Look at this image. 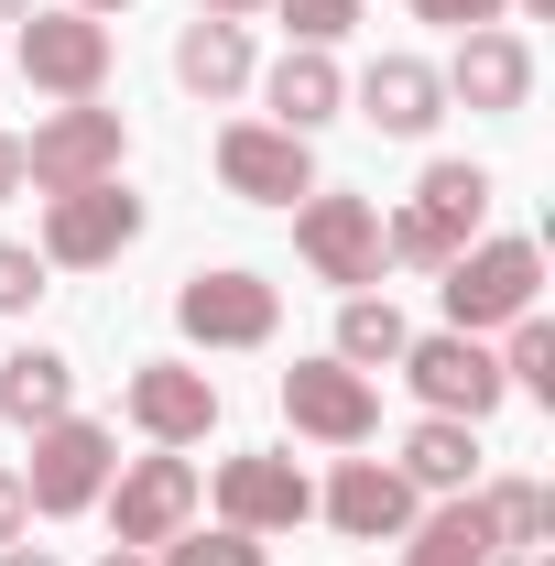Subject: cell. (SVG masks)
I'll use <instances>...</instances> for the list:
<instances>
[{"label":"cell","mask_w":555,"mask_h":566,"mask_svg":"<svg viewBox=\"0 0 555 566\" xmlns=\"http://www.w3.org/2000/svg\"><path fill=\"white\" fill-rule=\"evenodd\" d=\"M197 11H218V22H251V11H273V0H197Z\"/></svg>","instance_id":"34"},{"label":"cell","mask_w":555,"mask_h":566,"mask_svg":"<svg viewBox=\"0 0 555 566\" xmlns=\"http://www.w3.org/2000/svg\"><path fill=\"white\" fill-rule=\"evenodd\" d=\"M404 338H415V327H404L392 294H338V349H327V359H348V370H392Z\"/></svg>","instance_id":"23"},{"label":"cell","mask_w":555,"mask_h":566,"mask_svg":"<svg viewBox=\"0 0 555 566\" xmlns=\"http://www.w3.org/2000/svg\"><path fill=\"white\" fill-rule=\"evenodd\" d=\"M469 512H480L490 556H534V545H555V491H545V480H490V491H469Z\"/></svg>","instance_id":"21"},{"label":"cell","mask_w":555,"mask_h":566,"mask_svg":"<svg viewBox=\"0 0 555 566\" xmlns=\"http://www.w3.org/2000/svg\"><path fill=\"white\" fill-rule=\"evenodd\" d=\"M66 11H87V22H109V11H132V0H66Z\"/></svg>","instance_id":"35"},{"label":"cell","mask_w":555,"mask_h":566,"mask_svg":"<svg viewBox=\"0 0 555 566\" xmlns=\"http://www.w3.org/2000/svg\"><path fill=\"white\" fill-rule=\"evenodd\" d=\"M11 66L33 76L44 98H98L109 87V22H87V11H22L11 22Z\"/></svg>","instance_id":"10"},{"label":"cell","mask_w":555,"mask_h":566,"mask_svg":"<svg viewBox=\"0 0 555 566\" xmlns=\"http://www.w3.org/2000/svg\"><path fill=\"white\" fill-rule=\"evenodd\" d=\"M121 153H132L121 109H98V98H55V109L33 120V142H22V186H33V197L109 186V175H121Z\"/></svg>","instance_id":"1"},{"label":"cell","mask_w":555,"mask_h":566,"mask_svg":"<svg viewBox=\"0 0 555 566\" xmlns=\"http://www.w3.org/2000/svg\"><path fill=\"white\" fill-rule=\"evenodd\" d=\"M273 392H283V424L316 436V447H370L381 436V381L348 370V359H294Z\"/></svg>","instance_id":"8"},{"label":"cell","mask_w":555,"mask_h":566,"mask_svg":"<svg viewBox=\"0 0 555 566\" xmlns=\"http://www.w3.org/2000/svg\"><path fill=\"white\" fill-rule=\"evenodd\" d=\"M208 501H218V523H240V534H294L305 512H316V480L283 458V447H251V458H218V480H208Z\"/></svg>","instance_id":"11"},{"label":"cell","mask_w":555,"mask_h":566,"mask_svg":"<svg viewBox=\"0 0 555 566\" xmlns=\"http://www.w3.org/2000/svg\"><path fill=\"white\" fill-rule=\"evenodd\" d=\"M273 11H283V33H294V44H327V55H338V33L370 22V0H273Z\"/></svg>","instance_id":"28"},{"label":"cell","mask_w":555,"mask_h":566,"mask_svg":"<svg viewBox=\"0 0 555 566\" xmlns=\"http://www.w3.org/2000/svg\"><path fill=\"white\" fill-rule=\"evenodd\" d=\"M0 197H22V142L0 132Z\"/></svg>","instance_id":"32"},{"label":"cell","mask_w":555,"mask_h":566,"mask_svg":"<svg viewBox=\"0 0 555 566\" xmlns=\"http://www.w3.org/2000/svg\"><path fill=\"white\" fill-rule=\"evenodd\" d=\"M490 197H501V175H490V164H458V153H447V164H425V186H415V208L436 218V229H447V240H458V251H469V240H480V218H490Z\"/></svg>","instance_id":"22"},{"label":"cell","mask_w":555,"mask_h":566,"mask_svg":"<svg viewBox=\"0 0 555 566\" xmlns=\"http://www.w3.org/2000/svg\"><path fill=\"white\" fill-rule=\"evenodd\" d=\"M175 87H186V98H208V109H229V98L251 87V22L197 11V22L175 33Z\"/></svg>","instance_id":"18"},{"label":"cell","mask_w":555,"mask_h":566,"mask_svg":"<svg viewBox=\"0 0 555 566\" xmlns=\"http://www.w3.org/2000/svg\"><path fill=\"white\" fill-rule=\"evenodd\" d=\"M109 469H121V436L87 415H55L33 424V469H22V501L44 512V523H66V512H87V501L109 491Z\"/></svg>","instance_id":"6"},{"label":"cell","mask_w":555,"mask_h":566,"mask_svg":"<svg viewBox=\"0 0 555 566\" xmlns=\"http://www.w3.org/2000/svg\"><path fill=\"white\" fill-rule=\"evenodd\" d=\"M0 566H66L55 545H0Z\"/></svg>","instance_id":"33"},{"label":"cell","mask_w":555,"mask_h":566,"mask_svg":"<svg viewBox=\"0 0 555 566\" xmlns=\"http://www.w3.org/2000/svg\"><path fill=\"white\" fill-rule=\"evenodd\" d=\"M404 566H490V534L469 501H436V512H415V534H404Z\"/></svg>","instance_id":"24"},{"label":"cell","mask_w":555,"mask_h":566,"mask_svg":"<svg viewBox=\"0 0 555 566\" xmlns=\"http://www.w3.org/2000/svg\"><path fill=\"white\" fill-rule=\"evenodd\" d=\"M348 98H359V120H370V132H392V142H425L436 120H447V76L425 66V55H370Z\"/></svg>","instance_id":"16"},{"label":"cell","mask_w":555,"mask_h":566,"mask_svg":"<svg viewBox=\"0 0 555 566\" xmlns=\"http://www.w3.org/2000/svg\"><path fill=\"white\" fill-rule=\"evenodd\" d=\"M523 11H534V22H555V0H523Z\"/></svg>","instance_id":"37"},{"label":"cell","mask_w":555,"mask_h":566,"mask_svg":"<svg viewBox=\"0 0 555 566\" xmlns=\"http://www.w3.org/2000/svg\"><path fill=\"white\" fill-rule=\"evenodd\" d=\"M501 381H512V392H534V403H555V327H545V316H512Z\"/></svg>","instance_id":"26"},{"label":"cell","mask_w":555,"mask_h":566,"mask_svg":"<svg viewBox=\"0 0 555 566\" xmlns=\"http://www.w3.org/2000/svg\"><path fill=\"white\" fill-rule=\"evenodd\" d=\"M175 327H186L197 349H273L283 283H262L251 262H208V273L175 283Z\"/></svg>","instance_id":"5"},{"label":"cell","mask_w":555,"mask_h":566,"mask_svg":"<svg viewBox=\"0 0 555 566\" xmlns=\"http://www.w3.org/2000/svg\"><path fill=\"white\" fill-rule=\"evenodd\" d=\"M436 76H447V98H458V109L512 120V109L534 98V44H523L512 22H480V33H458V66H436Z\"/></svg>","instance_id":"15"},{"label":"cell","mask_w":555,"mask_h":566,"mask_svg":"<svg viewBox=\"0 0 555 566\" xmlns=\"http://www.w3.org/2000/svg\"><path fill=\"white\" fill-rule=\"evenodd\" d=\"M392 370L415 381L425 415H458V424H490L501 403H512L501 359H490L480 338H458V327H436V338H404V359H392Z\"/></svg>","instance_id":"7"},{"label":"cell","mask_w":555,"mask_h":566,"mask_svg":"<svg viewBox=\"0 0 555 566\" xmlns=\"http://www.w3.org/2000/svg\"><path fill=\"white\" fill-rule=\"evenodd\" d=\"M218 186L240 208H294V197H316V142L273 132V120H229L218 132Z\"/></svg>","instance_id":"12"},{"label":"cell","mask_w":555,"mask_h":566,"mask_svg":"<svg viewBox=\"0 0 555 566\" xmlns=\"http://www.w3.org/2000/svg\"><path fill=\"white\" fill-rule=\"evenodd\" d=\"M98 566H153V556H142V545H109V556H98Z\"/></svg>","instance_id":"36"},{"label":"cell","mask_w":555,"mask_h":566,"mask_svg":"<svg viewBox=\"0 0 555 566\" xmlns=\"http://www.w3.org/2000/svg\"><path fill=\"white\" fill-rule=\"evenodd\" d=\"M381 262H404V273H447V262H458V240H447L425 208H392V218H381Z\"/></svg>","instance_id":"25"},{"label":"cell","mask_w":555,"mask_h":566,"mask_svg":"<svg viewBox=\"0 0 555 566\" xmlns=\"http://www.w3.org/2000/svg\"><path fill=\"white\" fill-rule=\"evenodd\" d=\"M294 262H305L316 283H338V294H370V283L392 273V262H381V208L348 197V186L294 197Z\"/></svg>","instance_id":"3"},{"label":"cell","mask_w":555,"mask_h":566,"mask_svg":"<svg viewBox=\"0 0 555 566\" xmlns=\"http://www.w3.org/2000/svg\"><path fill=\"white\" fill-rule=\"evenodd\" d=\"M436 294H447V327H458V338H490V327L534 316V294H545V251H534V240H469V251L436 273Z\"/></svg>","instance_id":"2"},{"label":"cell","mask_w":555,"mask_h":566,"mask_svg":"<svg viewBox=\"0 0 555 566\" xmlns=\"http://www.w3.org/2000/svg\"><path fill=\"white\" fill-rule=\"evenodd\" d=\"M0 415L22 424H55V415H76V359L66 349H44V338H22V349L0 359Z\"/></svg>","instance_id":"20"},{"label":"cell","mask_w":555,"mask_h":566,"mask_svg":"<svg viewBox=\"0 0 555 566\" xmlns=\"http://www.w3.org/2000/svg\"><path fill=\"white\" fill-rule=\"evenodd\" d=\"M22 523H33V501H22V469H0V545H22Z\"/></svg>","instance_id":"31"},{"label":"cell","mask_w":555,"mask_h":566,"mask_svg":"<svg viewBox=\"0 0 555 566\" xmlns=\"http://www.w3.org/2000/svg\"><path fill=\"white\" fill-rule=\"evenodd\" d=\"M33 294H44V251L0 240V316H33Z\"/></svg>","instance_id":"29"},{"label":"cell","mask_w":555,"mask_h":566,"mask_svg":"<svg viewBox=\"0 0 555 566\" xmlns=\"http://www.w3.org/2000/svg\"><path fill=\"white\" fill-rule=\"evenodd\" d=\"M98 501H109V534L153 556V545H175V534L208 512V480H197L186 447H153V458H132V469H109V491H98Z\"/></svg>","instance_id":"4"},{"label":"cell","mask_w":555,"mask_h":566,"mask_svg":"<svg viewBox=\"0 0 555 566\" xmlns=\"http://www.w3.org/2000/svg\"><path fill=\"white\" fill-rule=\"evenodd\" d=\"M121 415H132L153 447H208L218 436V381L197 359H142L132 381H121Z\"/></svg>","instance_id":"13"},{"label":"cell","mask_w":555,"mask_h":566,"mask_svg":"<svg viewBox=\"0 0 555 566\" xmlns=\"http://www.w3.org/2000/svg\"><path fill=\"white\" fill-rule=\"evenodd\" d=\"M501 11H512V0H415V22H447V33H480Z\"/></svg>","instance_id":"30"},{"label":"cell","mask_w":555,"mask_h":566,"mask_svg":"<svg viewBox=\"0 0 555 566\" xmlns=\"http://www.w3.org/2000/svg\"><path fill=\"white\" fill-rule=\"evenodd\" d=\"M404 491L415 501H469V480H480V424H458V415H425L415 436H404Z\"/></svg>","instance_id":"19"},{"label":"cell","mask_w":555,"mask_h":566,"mask_svg":"<svg viewBox=\"0 0 555 566\" xmlns=\"http://www.w3.org/2000/svg\"><path fill=\"white\" fill-rule=\"evenodd\" d=\"M153 566H262V534H240V523H186L175 545H153Z\"/></svg>","instance_id":"27"},{"label":"cell","mask_w":555,"mask_h":566,"mask_svg":"<svg viewBox=\"0 0 555 566\" xmlns=\"http://www.w3.org/2000/svg\"><path fill=\"white\" fill-rule=\"evenodd\" d=\"M316 512L338 523L348 545H404V534H415V512H425V501L404 491V469H392V458H338V480L316 491Z\"/></svg>","instance_id":"14"},{"label":"cell","mask_w":555,"mask_h":566,"mask_svg":"<svg viewBox=\"0 0 555 566\" xmlns=\"http://www.w3.org/2000/svg\"><path fill=\"white\" fill-rule=\"evenodd\" d=\"M142 240V197L109 175V186H76V197H44V273H98Z\"/></svg>","instance_id":"9"},{"label":"cell","mask_w":555,"mask_h":566,"mask_svg":"<svg viewBox=\"0 0 555 566\" xmlns=\"http://www.w3.org/2000/svg\"><path fill=\"white\" fill-rule=\"evenodd\" d=\"M262 98H273V132L316 142V132L348 109V76H338V55H327V44H283V66L262 76Z\"/></svg>","instance_id":"17"}]
</instances>
